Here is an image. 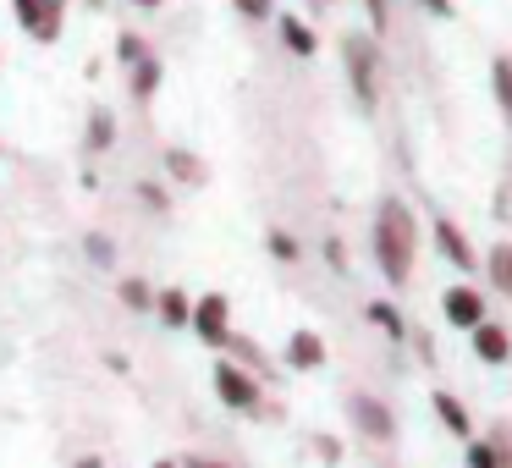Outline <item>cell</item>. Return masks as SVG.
Listing matches in <instances>:
<instances>
[{"label": "cell", "mask_w": 512, "mask_h": 468, "mask_svg": "<svg viewBox=\"0 0 512 468\" xmlns=\"http://www.w3.org/2000/svg\"><path fill=\"white\" fill-rule=\"evenodd\" d=\"M138 199H144V210H171V199H166V188H160V182H138Z\"/></svg>", "instance_id": "cell-25"}, {"label": "cell", "mask_w": 512, "mask_h": 468, "mask_svg": "<svg viewBox=\"0 0 512 468\" xmlns=\"http://www.w3.org/2000/svg\"><path fill=\"white\" fill-rule=\"evenodd\" d=\"M490 89H496L501 116L512 122V61H507V56H496V61H490Z\"/></svg>", "instance_id": "cell-16"}, {"label": "cell", "mask_w": 512, "mask_h": 468, "mask_svg": "<svg viewBox=\"0 0 512 468\" xmlns=\"http://www.w3.org/2000/svg\"><path fill=\"white\" fill-rule=\"evenodd\" d=\"M314 452H320V463H342V441H336V435H314Z\"/></svg>", "instance_id": "cell-27"}, {"label": "cell", "mask_w": 512, "mask_h": 468, "mask_svg": "<svg viewBox=\"0 0 512 468\" xmlns=\"http://www.w3.org/2000/svg\"><path fill=\"white\" fill-rule=\"evenodd\" d=\"M72 468H105V463H100V457H78Z\"/></svg>", "instance_id": "cell-32"}, {"label": "cell", "mask_w": 512, "mask_h": 468, "mask_svg": "<svg viewBox=\"0 0 512 468\" xmlns=\"http://www.w3.org/2000/svg\"><path fill=\"white\" fill-rule=\"evenodd\" d=\"M369 12H375V28L386 23V0H369Z\"/></svg>", "instance_id": "cell-31"}, {"label": "cell", "mask_w": 512, "mask_h": 468, "mask_svg": "<svg viewBox=\"0 0 512 468\" xmlns=\"http://www.w3.org/2000/svg\"><path fill=\"white\" fill-rule=\"evenodd\" d=\"M160 78H166V72H160L155 50H149L144 61H133V67H127V83H133V100H155V94H160Z\"/></svg>", "instance_id": "cell-12"}, {"label": "cell", "mask_w": 512, "mask_h": 468, "mask_svg": "<svg viewBox=\"0 0 512 468\" xmlns=\"http://www.w3.org/2000/svg\"><path fill=\"white\" fill-rule=\"evenodd\" d=\"M188 331H199V342H210V347H226L232 342V303H226L221 292H204V298L193 303Z\"/></svg>", "instance_id": "cell-3"}, {"label": "cell", "mask_w": 512, "mask_h": 468, "mask_svg": "<svg viewBox=\"0 0 512 468\" xmlns=\"http://www.w3.org/2000/svg\"><path fill=\"white\" fill-rule=\"evenodd\" d=\"M441 309H446V320H452V325H463V331L485 325V298H479L474 287H446Z\"/></svg>", "instance_id": "cell-7"}, {"label": "cell", "mask_w": 512, "mask_h": 468, "mask_svg": "<svg viewBox=\"0 0 512 468\" xmlns=\"http://www.w3.org/2000/svg\"><path fill=\"white\" fill-rule=\"evenodd\" d=\"M155 314H160V325H171V331H188L193 325V298L182 287H166V292H155Z\"/></svg>", "instance_id": "cell-9"}, {"label": "cell", "mask_w": 512, "mask_h": 468, "mask_svg": "<svg viewBox=\"0 0 512 468\" xmlns=\"http://www.w3.org/2000/svg\"><path fill=\"white\" fill-rule=\"evenodd\" d=\"M507 204H512V188H507Z\"/></svg>", "instance_id": "cell-36"}, {"label": "cell", "mask_w": 512, "mask_h": 468, "mask_svg": "<svg viewBox=\"0 0 512 468\" xmlns=\"http://www.w3.org/2000/svg\"><path fill=\"white\" fill-rule=\"evenodd\" d=\"M215 397H221L232 413H254V408H259V380L248 375L243 364L221 358V364H215Z\"/></svg>", "instance_id": "cell-2"}, {"label": "cell", "mask_w": 512, "mask_h": 468, "mask_svg": "<svg viewBox=\"0 0 512 468\" xmlns=\"http://www.w3.org/2000/svg\"><path fill=\"white\" fill-rule=\"evenodd\" d=\"M0 61H6V56H0Z\"/></svg>", "instance_id": "cell-37"}, {"label": "cell", "mask_w": 512, "mask_h": 468, "mask_svg": "<svg viewBox=\"0 0 512 468\" xmlns=\"http://www.w3.org/2000/svg\"><path fill=\"white\" fill-rule=\"evenodd\" d=\"M116 298L127 303V309H155V287H149V281H138V276H127V281H116Z\"/></svg>", "instance_id": "cell-19"}, {"label": "cell", "mask_w": 512, "mask_h": 468, "mask_svg": "<svg viewBox=\"0 0 512 468\" xmlns=\"http://www.w3.org/2000/svg\"><path fill=\"white\" fill-rule=\"evenodd\" d=\"M468 468H501V446L496 441H468Z\"/></svg>", "instance_id": "cell-23"}, {"label": "cell", "mask_w": 512, "mask_h": 468, "mask_svg": "<svg viewBox=\"0 0 512 468\" xmlns=\"http://www.w3.org/2000/svg\"><path fill=\"white\" fill-rule=\"evenodd\" d=\"M435 413H441V424H446V430H452V435H463V441H468V435H474V419H468V408H463V402H457L452 397V391H435Z\"/></svg>", "instance_id": "cell-14"}, {"label": "cell", "mask_w": 512, "mask_h": 468, "mask_svg": "<svg viewBox=\"0 0 512 468\" xmlns=\"http://www.w3.org/2000/svg\"><path fill=\"white\" fill-rule=\"evenodd\" d=\"M111 144H116V122H111V111H100V105H94L89 122H83V149H89V155H105Z\"/></svg>", "instance_id": "cell-13"}, {"label": "cell", "mask_w": 512, "mask_h": 468, "mask_svg": "<svg viewBox=\"0 0 512 468\" xmlns=\"http://www.w3.org/2000/svg\"><path fill=\"white\" fill-rule=\"evenodd\" d=\"M413 243H419V232H413V215L402 210L397 199H386V204H380V221H375V254H380L386 281H408V270H413Z\"/></svg>", "instance_id": "cell-1"}, {"label": "cell", "mask_w": 512, "mask_h": 468, "mask_svg": "<svg viewBox=\"0 0 512 468\" xmlns=\"http://www.w3.org/2000/svg\"><path fill=\"white\" fill-rule=\"evenodd\" d=\"M287 369H325V342L314 331L287 336Z\"/></svg>", "instance_id": "cell-10"}, {"label": "cell", "mask_w": 512, "mask_h": 468, "mask_svg": "<svg viewBox=\"0 0 512 468\" xmlns=\"http://www.w3.org/2000/svg\"><path fill=\"white\" fill-rule=\"evenodd\" d=\"M485 270H490V281H496V287L512 298V243H496V248H490V254H485Z\"/></svg>", "instance_id": "cell-18"}, {"label": "cell", "mask_w": 512, "mask_h": 468, "mask_svg": "<svg viewBox=\"0 0 512 468\" xmlns=\"http://www.w3.org/2000/svg\"><path fill=\"white\" fill-rule=\"evenodd\" d=\"M133 6H144V12H155V6H166V0H133Z\"/></svg>", "instance_id": "cell-33"}, {"label": "cell", "mask_w": 512, "mask_h": 468, "mask_svg": "<svg viewBox=\"0 0 512 468\" xmlns=\"http://www.w3.org/2000/svg\"><path fill=\"white\" fill-rule=\"evenodd\" d=\"M281 45H287L292 56H314V28L298 23V17H281Z\"/></svg>", "instance_id": "cell-17"}, {"label": "cell", "mask_w": 512, "mask_h": 468, "mask_svg": "<svg viewBox=\"0 0 512 468\" xmlns=\"http://www.w3.org/2000/svg\"><path fill=\"white\" fill-rule=\"evenodd\" d=\"M116 56H122L127 67H133V61H144V56H149V45H144L138 34H122V39H116Z\"/></svg>", "instance_id": "cell-26"}, {"label": "cell", "mask_w": 512, "mask_h": 468, "mask_svg": "<svg viewBox=\"0 0 512 468\" xmlns=\"http://www.w3.org/2000/svg\"><path fill=\"white\" fill-rule=\"evenodd\" d=\"M347 413H353V424L369 435V441H391V435H397V419H391L386 402H375L369 391H358V397L347 402Z\"/></svg>", "instance_id": "cell-5"}, {"label": "cell", "mask_w": 512, "mask_h": 468, "mask_svg": "<svg viewBox=\"0 0 512 468\" xmlns=\"http://www.w3.org/2000/svg\"><path fill=\"white\" fill-rule=\"evenodd\" d=\"M182 468H232V463H221V457H188Z\"/></svg>", "instance_id": "cell-30"}, {"label": "cell", "mask_w": 512, "mask_h": 468, "mask_svg": "<svg viewBox=\"0 0 512 468\" xmlns=\"http://www.w3.org/2000/svg\"><path fill=\"white\" fill-rule=\"evenodd\" d=\"M166 171L177 182H188V188H199V182L210 177V171H204V160H193L188 149H166Z\"/></svg>", "instance_id": "cell-15"}, {"label": "cell", "mask_w": 512, "mask_h": 468, "mask_svg": "<svg viewBox=\"0 0 512 468\" xmlns=\"http://www.w3.org/2000/svg\"><path fill=\"white\" fill-rule=\"evenodd\" d=\"M369 320H375V325H380V331H386V336H391V342H397V336H402V331H408V325H402V314H397V309H391V303H369Z\"/></svg>", "instance_id": "cell-22"}, {"label": "cell", "mask_w": 512, "mask_h": 468, "mask_svg": "<svg viewBox=\"0 0 512 468\" xmlns=\"http://www.w3.org/2000/svg\"><path fill=\"white\" fill-rule=\"evenodd\" d=\"M83 254H89L100 270L116 265V248H111V237H105V232H89V237H83Z\"/></svg>", "instance_id": "cell-21"}, {"label": "cell", "mask_w": 512, "mask_h": 468, "mask_svg": "<svg viewBox=\"0 0 512 468\" xmlns=\"http://www.w3.org/2000/svg\"><path fill=\"white\" fill-rule=\"evenodd\" d=\"M226 347H232V353H237V358H243V364H248V375H276V369H270V358L259 353L254 342H243V336H232V342H226Z\"/></svg>", "instance_id": "cell-20"}, {"label": "cell", "mask_w": 512, "mask_h": 468, "mask_svg": "<svg viewBox=\"0 0 512 468\" xmlns=\"http://www.w3.org/2000/svg\"><path fill=\"white\" fill-rule=\"evenodd\" d=\"M325 259H331V265H336V270H347V248H342V243H336V237H325Z\"/></svg>", "instance_id": "cell-29"}, {"label": "cell", "mask_w": 512, "mask_h": 468, "mask_svg": "<svg viewBox=\"0 0 512 468\" xmlns=\"http://www.w3.org/2000/svg\"><path fill=\"white\" fill-rule=\"evenodd\" d=\"M347 78H353L358 100L375 105V50H369V39H347Z\"/></svg>", "instance_id": "cell-6"}, {"label": "cell", "mask_w": 512, "mask_h": 468, "mask_svg": "<svg viewBox=\"0 0 512 468\" xmlns=\"http://www.w3.org/2000/svg\"><path fill=\"white\" fill-rule=\"evenodd\" d=\"M17 17H23L28 39H39V45H56L61 39V0H12Z\"/></svg>", "instance_id": "cell-4"}, {"label": "cell", "mask_w": 512, "mask_h": 468, "mask_svg": "<svg viewBox=\"0 0 512 468\" xmlns=\"http://www.w3.org/2000/svg\"><path fill=\"white\" fill-rule=\"evenodd\" d=\"M435 243H441V254L452 259V265L463 270V276H468V270H474V248H468V237L457 232L452 221H435Z\"/></svg>", "instance_id": "cell-11"}, {"label": "cell", "mask_w": 512, "mask_h": 468, "mask_svg": "<svg viewBox=\"0 0 512 468\" xmlns=\"http://www.w3.org/2000/svg\"><path fill=\"white\" fill-rule=\"evenodd\" d=\"M474 353H479V364H507L512 358V336H507V325H474Z\"/></svg>", "instance_id": "cell-8"}, {"label": "cell", "mask_w": 512, "mask_h": 468, "mask_svg": "<svg viewBox=\"0 0 512 468\" xmlns=\"http://www.w3.org/2000/svg\"><path fill=\"white\" fill-rule=\"evenodd\" d=\"M155 468H182V463H177V457H160V463H155Z\"/></svg>", "instance_id": "cell-35"}, {"label": "cell", "mask_w": 512, "mask_h": 468, "mask_svg": "<svg viewBox=\"0 0 512 468\" xmlns=\"http://www.w3.org/2000/svg\"><path fill=\"white\" fill-rule=\"evenodd\" d=\"M265 248H270V254H276V259H287V265H292V259H298V243H292V237L281 232V226H276V232H265Z\"/></svg>", "instance_id": "cell-24"}, {"label": "cell", "mask_w": 512, "mask_h": 468, "mask_svg": "<svg viewBox=\"0 0 512 468\" xmlns=\"http://www.w3.org/2000/svg\"><path fill=\"white\" fill-rule=\"evenodd\" d=\"M237 12H243V17H254V23H259V17H270V12H276V0H237Z\"/></svg>", "instance_id": "cell-28"}, {"label": "cell", "mask_w": 512, "mask_h": 468, "mask_svg": "<svg viewBox=\"0 0 512 468\" xmlns=\"http://www.w3.org/2000/svg\"><path fill=\"white\" fill-rule=\"evenodd\" d=\"M424 6H430V12H446V6H452V0H424Z\"/></svg>", "instance_id": "cell-34"}]
</instances>
